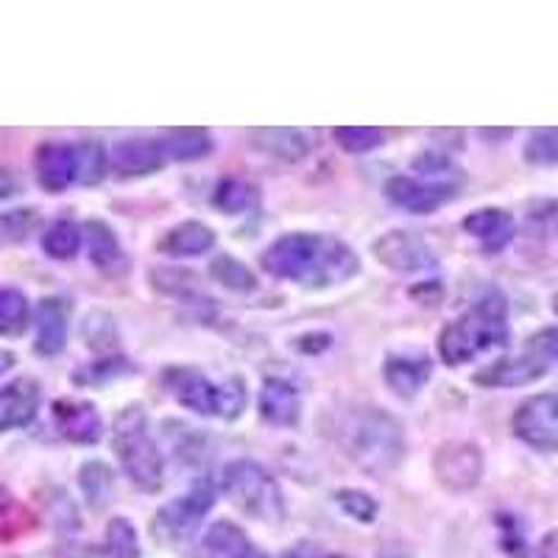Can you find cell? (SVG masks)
Returning a JSON list of instances; mask_svg holds the SVG:
<instances>
[{
    "instance_id": "obj_47",
    "label": "cell",
    "mask_w": 558,
    "mask_h": 558,
    "mask_svg": "<svg viewBox=\"0 0 558 558\" xmlns=\"http://www.w3.org/2000/svg\"><path fill=\"white\" fill-rule=\"evenodd\" d=\"M14 366V355L12 352H7V349H0V375L3 372H9V368Z\"/></svg>"
},
{
    "instance_id": "obj_8",
    "label": "cell",
    "mask_w": 558,
    "mask_h": 558,
    "mask_svg": "<svg viewBox=\"0 0 558 558\" xmlns=\"http://www.w3.org/2000/svg\"><path fill=\"white\" fill-rule=\"evenodd\" d=\"M514 436L539 452H558V391L527 397L514 413Z\"/></svg>"
},
{
    "instance_id": "obj_7",
    "label": "cell",
    "mask_w": 558,
    "mask_h": 558,
    "mask_svg": "<svg viewBox=\"0 0 558 558\" xmlns=\"http://www.w3.org/2000/svg\"><path fill=\"white\" fill-rule=\"evenodd\" d=\"M216 502V486L209 477H198L184 497H177L154 514V536L159 542H182L198 527Z\"/></svg>"
},
{
    "instance_id": "obj_41",
    "label": "cell",
    "mask_w": 558,
    "mask_h": 558,
    "mask_svg": "<svg viewBox=\"0 0 558 558\" xmlns=\"http://www.w3.org/2000/svg\"><path fill=\"white\" fill-rule=\"evenodd\" d=\"M28 558H104V553L93 545H62L45 553H34Z\"/></svg>"
},
{
    "instance_id": "obj_35",
    "label": "cell",
    "mask_w": 558,
    "mask_h": 558,
    "mask_svg": "<svg viewBox=\"0 0 558 558\" xmlns=\"http://www.w3.org/2000/svg\"><path fill=\"white\" fill-rule=\"evenodd\" d=\"M107 553L109 558H140L137 531L126 517H114L107 527Z\"/></svg>"
},
{
    "instance_id": "obj_33",
    "label": "cell",
    "mask_w": 558,
    "mask_h": 558,
    "mask_svg": "<svg viewBox=\"0 0 558 558\" xmlns=\"http://www.w3.org/2000/svg\"><path fill=\"white\" fill-rule=\"evenodd\" d=\"M525 162L536 168H558V129H536L527 137Z\"/></svg>"
},
{
    "instance_id": "obj_21",
    "label": "cell",
    "mask_w": 558,
    "mask_h": 558,
    "mask_svg": "<svg viewBox=\"0 0 558 558\" xmlns=\"http://www.w3.org/2000/svg\"><path fill=\"white\" fill-rule=\"evenodd\" d=\"M433 375V363L425 355H391L383 366V377H386L388 388L402 400L416 397L425 383Z\"/></svg>"
},
{
    "instance_id": "obj_32",
    "label": "cell",
    "mask_w": 558,
    "mask_h": 558,
    "mask_svg": "<svg viewBox=\"0 0 558 558\" xmlns=\"http://www.w3.org/2000/svg\"><path fill=\"white\" fill-rule=\"evenodd\" d=\"M338 146L349 154H366L375 151V148L383 146V140H386V132L375 126H341L332 132Z\"/></svg>"
},
{
    "instance_id": "obj_24",
    "label": "cell",
    "mask_w": 558,
    "mask_h": 558,
    "mask_svg": "<svg viewBox=\"0 0 558 558\" xmlns=\"http://www.w3.org/2000/svg\"><path fill=\"white\" fill-rule=\"evenodd\" d=\"M84 232H87V248L93 266L101 268L104 274H114L118 268L126 266V254H123L118 235L104 221H87L84 223Z\"/></svg>"
},
{
    "instance_id": "obj_39",
    "label": "cell",
    "mask_w": 558,
    "mask_h": 558,
    "mask_svg": "<svg viewBox=\"0 0 558 558\" xmlns=\"http://www.w3.org/2000/svg\"><path fill=\"white\" fill-rule=\"evenodd\" d=\"M121 375H132V366H129L123 357H107L98 366H89L87 375H78V383H101L107 377H121Z\"/></svg>"
},
{
    "instance_id": "obj_44",
    "label": "cell",
    "mask_w": 558,
    "mask_h": 558,
    "mask_svg": "<svg viewBox=\"0 0 558 558\" xmlns=\"http://www.w3.org/2000/svg\"><path fill=\"white\" fill-rule=\"evenodd\" d=\"M14 193H17V179H14L9 171H0V202L14 196Z\"/></svg>"
},
{
    "instance_id": "obj_38",
    "label": "cell",
    "mask_w": 558,
    "mask_h": 558,
    "mask_svg": "<svg viewBox=\"0 0 558 558\" xmlns=\"http://www.w3.org/2000/svg\"><path fill=\"white\" fill-rule=\"evenodd\" d=\"M37 227V209H12L0 216V241L17 243Z\"/></svg>"
},
{
    "instance_id": "obj_28",
    "label": "cell",
    "mask_w": 558,
    "mask_h": 558,
    "mask_svg": "<svg viewBox=\"0 0 558 558\" xmlns=\"http://www.w3.org/2000/svg\"><path fill=\"white\" fill-rule=\"evenodd\" d=\"M209 277L235 293H248L257 288V279H254V274L248 271V268L243 266L238 257H232V254H218L216 260L209 263Z\"/></svg>"
},
{
    "instance_id": "obj_1",
    "label": "cell",
    "mask_w": 558,
    "mask_h": 558,
    "mask_svg": "<svg viewBox=\"0 0 558 558\" xmlns=\"http://www.w3.org/2000/svg\"><path fill=\"white\" fill-rule=\"evenodd\" d=\"M268 274L311 291L341 286L361 271L357 254L332 235L291 232L274 241L260 257Z\"/></svg>"
},
{
    "instance_id": "obj_13",
    "label": "cell",
    "mask_w": 558,
    "mask_h": 558,
    "mask_svg": "<svg viewBox=\"0 0 558 558\" xmlns=\"http://www.w3.org/2000/svg\"><path fill=\"white\" fill-rule=\"evenodd\" d=\"M53 422L73 445H96L104 433L101 413L87 400H59L53 402Z\"/></svg>"
},
{
    "instance_id": "obj_23",
    "label": "cell",
    "mask_w": 558,
    "mask_h": 558,
    "mask_svg": "<svg viewBox=\"0 0 558 558\" xmlns=\"http://www.w3.org/2000/svg\"><path fill=\"white\" fill-rule=\"evenodd\" d=\"M213 246H216V232L198 221L177 223L159 241V252L171 254V257H198Z\"/></svg>"
},
{
    "instance_id": "obj_5",
    "label": "cell",
    "mask_w": 558,
    "mask_h": 558,
    "mask_svg": "<svg viewBox=\"0 0 558 558\" xmlns=\"http://www.w3.org/2000/svg\"><path fill=\"white\" fill-rule=\"evenodd\" d=\"M162 383H166V388L173 393V400L179 405H184L193 413H202V416H221L232 422L246 408V388H243L238 377L223 383V386H216L198 368L168 366Z\"/></svg>"
},
{
    "instance_id": "obj_15",
    "label": "cell",
    "mask_w": 558,
    "mask_h": 558,
    "mask_svg": "<svg viewBox=\"0 0 558 558\" xmlns=\"http://www.w3.org/2000/svg\"><path fill=\"white\" fill-rule=\"evenodd\" d=\"M193 558H263L241 525L218 520L207 527Z\"/></svg>"
},
{
    "instance_id": "obj_20",
    "label": "cell",
    "mask_w": 558,
    "mask_h": 558,
    "mask_svg": "<svg viewBox=\"0 0 558 558\" xmlns=\"http://www.w3.org/2000/svg\"><path fill=\"white\" fill-rule=\"evenodd\" d=\"M260 416L266 418L268 425L277 427H296L299 413H302V400H299V391L288 380H279V377H268L260 388Z\"/></svg>"
},
{
    "instance_id": "obj_29",
    "label": "cell",
    "mask_w": 558,
    "mask_h": 558,
    "mask_svg": "<svg viewBox=\"0 0 558 558\" xmlns=\"http://www.w3.org/2000/svg\"><path fill=\"white\" fill-rule=\"evenodd\" d=\"M43 248L53 260H70L82 248V229L73 221H57L43 235Z\"/></svg>"
},
{
    "instance_id": "obj_16",
    "label": "cell",
    "mask_w": 558,
    "mask_h": 558,
    "mask_svg": "<svg viewBox=\"0 0 558 558\" xmlns=\"http://www.w3.org/2000/svg\"><path fill=\"white\" fill-rule=\"evenodd\" d=\"M37 179L48 193L68 191V184L76 182V146L43 143L37 151Z\"/></svg>"
},
{
    "instance_id": "obj_27",
    "label": "cell",
    "mask_w": 558,
    "mask_h": 558,
    "mask_svg": "<svg viewBox=\"0 0 558 558\" xmlns=\"http://www.w3.org/2000/svg\"><path fill=\"white\" fill-rule=\"evenodd\" d=\"M78 486H82L89 508L101 511V508L109 502V497H112V486H114L112 470H109L107 463H101V461L84 463L82 472H78Z\"/></svg>"
},
{
    "instance_id": "obj_31",
    "label": "cell",
    "mask_w": 558,
    "mask_h": 558,
    "mask_svg": "<svg viewBox=\"0 0 558 558\" xmlns=\"http://www.w3.org/2000/svg\"><path fill=\"white\" fill-rule=\"evenodd\" d=\"M252 184L241 182V179H223L216 187V196H213V204H216L221 213H227V216H241V213H246V209L252 207Z\"/></svg>"
},
{
    "instance_id": "obj_22",
    "label": "cell",
    "mask_w": 558,
    "mask_h": 558,
    "mask_svg": "<svg viewBox=\"0 0 558 558\" xmlns=\"http://www.w3.org/2000/svg\"><path fill=\"white\" fill-rule=\"evenodd\" d=\"M112 166L123 177H143V173H154L166 166V157H162L159 140L134 137L114 143Z\"/></svg>"
},
{
    "instance_id": "obj_43",
    "label": "cell",
    "mask_w": 558,
    "mask_h": 558,
    "mask_svg": "<svg viewBox=\"0 0 558 558\" xmlns=\"http://www.w3.org/2000/svg\"><path fill=\"white\" fill-rule=\"evenodd\" d=\"M536 558H558V527H556V531L547 533L545 539H542L539 556H536Z\"/></svg>"
},
{
    "instance_id": "obj_25",
    "label": "cell",
    "mask_w": 558,
    "mask_h": 558,
    "mask_svg": "<svg viewBox=\"0 0 558 558\" xmlns=\"http://www.w3.org/2000/svg\"><path fill=\"white\" fill-rule=\"evenodd\" d=\"M157 140L166 162H193L213 151V137L204 129H171Z\"/></svg>"
},
{
    "instance_id": "obj_46",
    "label": "cell",
    "mask_w": 558,
    "mask_h": 558,
    "mask_svg": "<svg viewBox=\"0 0 558 558\" xmlns=\"http://www.w3.org/2000/svg\"><path fill=\"white\" fill-rule=\"evenodd\" d=\"M483 137H488V140H506V137H511V129H483Z\"/></svg>"
},
{
    "instance_id": "obj_30",
    "label": "cell",
    "mask_w": 558,
    "mask_h": 558,
    "mask_svg": "<svg viewBox=\"0 0 558 558\" xmlns=\"http://www.w3.org/2000/svg\"><path fill=\"white\" fill-rule=\"evenodd\" d=\"M82 338L89 349L107 352V349L118 347V324H114V318L109 316V313L93 311L84 318Z\"/></svg>"
},
{
    "instance_id": "obj_26",
    "label": "cell",
    "mask_w": 558,
    "mask_h": 558,
    "mask_svg": "<svg viewBox=\"0 0 558 558\" xmlns=\"http://www.w3.org/2000/svg\"><path fill=\"white\" fill-rule=\"evenodd\" d=\"M28 327V299L17 288H0V336L20 338Z\"/></svg>"
},
{
    "instance_id": "obj_42",
    "label": "cell",
    "mask_w": 558,
    "mask_h": 558,
    "mask_svg": "<svg viewBox=\"0 0 558 558\" xmlns=\"http://www.w3.org/2000/svg\"><path fill=\"white\" fill-rule=\"evenodd\" d=\"M330 341L332 338L327 336V332H322V336H318V332H313V336H302L296 343L302 352H313V355H316V352H324V349L330 347Z\"/></svg>"
},
{
    "instance_id": "obj_10",
    "label": "cell",
    "mask_w": 558,
    "mask_h": 558,
    "mask_svg": "<svg viewBox=\"0 0 558 558\" xmlns=\"http://www.w3.org/2000/svg\"><path fill=\"white\" fill-rule=\"evenodd\" d=\"M456 184L430 182V179H413V177H391L386 182V198L397 207L416 213V216H427L436 213L438 207H445L450 198H456Z\"/></svg>"
},
{
    "instance_id": "obj_14",
    "label": "cell",
    "mask_w": 558,
    "mask_h": 558,
    "mask_svg": "<svg viewBox=\"0 0 558 558\" xmlns=\"http://www.w3.org/2000/svg\"><path fill=\"white\" fill-rule=\"evenodd\" d=\"M463 229L481 243L483 252L497 254L508 246V243L514 241L517 235V221L511 213L497 207H486L477 209V213H470V216L463 218Z\"/></svg>"
},
{
    "instance_id": "obj_9",
    "label": "cell",
    "mask_w": 558,
    "mask_h": 558,
    "mask_svg": "<svg viewBox=\"0 0 558 558\" xmlns=\"http://www.w3.org/2000/svg\"><path fill=\"white\" fill-rule=\"evenodd\" d=\"M438 483L450 492H470L483 477V452L470 441H450L433 458Z\"/></svg>"
},
{
    "instance_id": "obj_40",
    "label": "cell",
    "mask_w": 558,
    "mask_h": 558,
    "mask_svg": "<svg viewBox=\"0 0 558 558\" xmlns=\"http://www.w3.org/2000/svg\"><path fill=\"white\" fill-rule=\"evenodd\" d=\"M527 349L536 352L542 361L558 363V327H547V330L536 332V336L527 341Z\"/></svg>"
},
{
    "instance_id": "obj_17",
    "label": "cell",
    "mask_w": 558,
    "mask_h": 558,
    "mask_svg": "<svg viewBox=\"0 0 558 558\" xmlns=\"http://www.w3.org/2000/svg\"><path fill=\"white\" fill-rule=\"evenodd\" d=\"M39 408V386L32 377H20L0 388V433L26 427Z\"/></svg>"
},
{
    "instance_id": "obj_11",
    "label": "cell",
    "mask_w": 558,
    "mask_h": 558,
    "mask_svg": "<svg viewBox=\"0 0 558 558\" xmlns=\"http://www.w3.org/2000/svg\"><path fill=\"white\" fill-rule=\"evenodd\" d=\"M375 257L383 266L402 274L427 271V268L436 266L430 246L418 235L402 232V229H393V232L383 235L380 241H375Z\"/></svg>"
},
{
    "instance_id": "obj_19",
    "label": "cell",
    "mask_w": 558,
    "mask_h": 558,
    "mask_svg": "<svg viewBox=\"0 0 558 558\" xmlns=\"http://www.w3.org/2000/svg\"><path fill=\"white\" fill-rule=\"evenodd\" d=\"M248 140H252V148L279 159V162H302L313 148L311 134L302 129H254L248 132Z\"/></svg>"
},
{
    "instance_id": "obj_34",
    "label": "cell",
    "mask_w": 558,
    "mask_h": 558,
    "mask_svg": "<svg viewBox=\"0 0 558 558\" xmlns=\"http://www.w3.org/2000/svg\"><path fill=\"white\" fill-rule=\"evenodd\" d=\"M107 173V154L101 143H78L76 146V182L98 184Z\"/></svg>"
},
{
    "instance_id": "obj_12",
    "label": "cell",
    "mask_w": 558,
    "mask_h": 558,
    "mask_svg": "<svg viewBox=\"0 0 558 558\" xmlns=\"http://www.w3.org/2000/svg\"><path fill=\"white\" fill-rule=\"evenodd\" d=\"M547 375V361H542L536 352L527 349L525 355L500 357L497 363L477 372L475 383L486 388H520L531 386V383L542 380Z\"/></svg>"
},
{
    "instance_id": "obj_4",
    "label": "cell",
    "mask_w": 558,
    "mask_h": 558,
    "mask_svg": "<svg viewBox=\"0 0 558 558\" xmlns=\"http://www.w3.org/2000/svg\"><path fill=\"white\" fill-rule=\"evenodd\" d=\"M112 450L121 458V466L129 481L154 495L162 488V456L148 427V413L143 405H126L114 418Z\"/></svg>"
},
{
    "instance_id": "obj_6",
    "label": "cell",
    "mask_w": 558,
    "mask_h": 558,
    "mask_svg": "<svg viewBox=\"0 0 558 558\" xmlns=\"http://www.w3.org/2000/svg\"><path fill=\"white\" fill-rule=\"evenodd\" d=\"M223 492L252 520L279 525L286 520V497L279 483L254 461H232L223 470Z\"/></svg>"
},
{
    "instance_id": "obj_36",
    "label": "cell",
    "mask_w": 558,
    "mask_h": 558,
    "mask_svg": "<svg viewBox=\"0 0 558 558\" xmlns=\"http://www.w3.org/2000/svg\"><path fill=\"white\" fill-rule=\"evenodd\" d=\"M413 168L418 171V177L430 179V182L456 184V187L463 182V173L452 166L445 154H422V157L413 159Z\"/></svg>"
},
{
    "instance_id": "obj_2",
    "label": "cell",
    "mask_w": 558,
    "mask_h": 558,
    "mask_svg": "<svg viewBox=\"0 0 558 558\" xmlns=\"http://www.w3.org/2000/svg\"><path fill=\"white\" fill-rule=\"evenodd\" d=\"M338 441L352 461L368 475H388L400 466L405 452V438L397 418L380 408L357 405L341 413L338 422Z\"/></svg>"
},
{
    "instance_id": "obj_45",
    "label": "cell",
    "mask_w": 558,
    "mask_h": 558,
    "mask_svg": "<svg viewBox=\"0 0 558 558\" xmlns=\"http://www.w3.org/2000/svg\"><path fill=\"white\" fill-rule=\"evenodd\" d=\"M14 500L12 497L7 495V492H3V488H0V527H3V522H9L12 520V511H14Z\"/></svg>"
},
{
    "instance_id": "obj_37",
    "label": "cell",
    "mask_w": 558,
    "mask_h": 558,
    "mask_svg": "<svg viewBox=\"0 0 558 558\" xmlns=\"http://www.w3.org/2000/svg\"><path fill=\"white\" fill-rule=\"evenodd\" d=\"M336 502L338 506L347 511L352 520L363 522V525H368V522L377 520V511H380V506H377V500L372 495H366V492H361V488H341V492H336Z\"/></svg>"
},
{
    "instance_id": "obj_18",
    "label": "cell",
    "mask_w": 558,
    "mask_h": 558,
    "mask_svg": "<svg viewBox=\"0 0 558 558\" xmlns=\"http://www.w3.org/2000/svg\"><path fill=\"white\" fill-rule=\"evenodd\" d=\"M68 316L70 305L64 299H43L37 305V341L34 349L37 355L53 357L59 355L68 343Z\"/></svg>"
},
{
    "instance_id": "obj_48",
    "label": "cell",
    "mask_w": 558,
    "mask_h": 558,
    "mask_svg": "<svg viewBox=\"0 0 558 558\" xmlns=\"http://www.w3.org/2000/svg\"><path fill=\"white\" fill-rule=\"evenodd\" d=\"M318 558H349V556H336V553H330V556H327V553H318Z\"/></svg>"
},
{
    "instance_id": "obj_3",
    "label": "cell",
    "mask_w": 558,
    "mask_h": 558,
    "mask_svg": "<svg viewBox=\"0 0 558 558\" xmlns=\"http://www.w3.org/2000/svg\"><path fill=\"white\" fill-rule=\"evenodd\" d=\"M508 343V302L500 291H488L466 313L447 324L438 336V355L447 366H463L483 352Z\"/></svg>"
}]
</instances>
